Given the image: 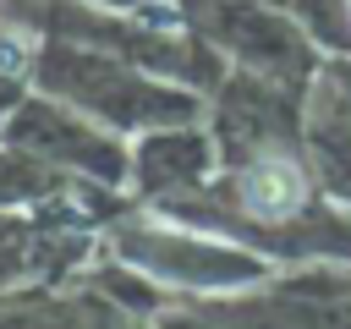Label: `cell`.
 Listing matches in <instances>:
<instances>
[{"label": "cell", "mask_w": 351, "mask_h": 329, "mask_svg": "<svg viewBox=\"0 0 351 329\" xmlns=\"http://www.w3.org/2000/svg\"><path fill=\"white\" fill-rule=\"evenodd\" d=\"M241 203H247V214H258V219H291V214L307 203V175H302V164L285 159V154H263V159L247 164V175H241Z\"/></svg>", "instance_id": "6da1fadb"}]
</instances>
